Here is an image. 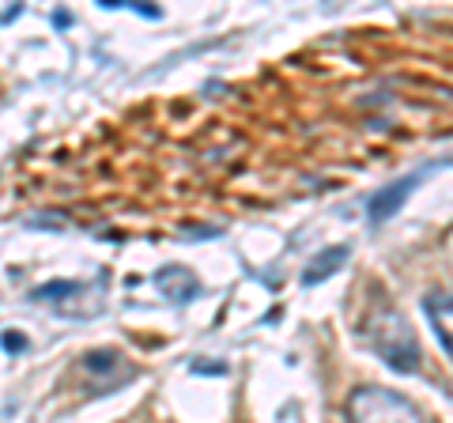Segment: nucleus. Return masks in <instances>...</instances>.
I'll return each instance as SVG.
<instances>
[{
	"label": "nucleus",
	"mask_w": 453,
	"mask_h": 423,
	"mask_svg": "<svg viewBox=\"0 0 453 423\" xmlns=\"http://www.w3.org/2000/svg\"><path fill=\"white\" fill-rule=\"evenodd\" d=\"M359 333H363L366 348H371L381 363H389L393 371L408 374V371L419 366V341H416L412 326L401 318V310H396L393 303L378 299L371 310H366Z\"/></svg>",
	"instance_id": "1"
},
{
	"label": "nucleus",
	"mask_w": 453,
	"mask_h": 423,
	"mask_svg": "<svg viewBox=\"0 0 453 423\" xmlns=\"http://www.w3.org/2000/svg\"><path fill=\"white\" fill-rule=\"evenodd\" d=\"M348 423H431V419L401 393L381 386H359L348 397Z\"/></svg>",
	"instance_id": "2"
},
{
	"label": "nucleus",
	"mask_w": 453,
	"mask_h": 423,
	"mask_svg": "<svg viewBox=\"0 0 453 423\" xmlns=\"http://www.w3.org/2000/svg\"><path fill=\"white\" fill-rule=\"evenodd\" d=\"M155 284H159V291L166 295L174 306H186L196 291H201V284H196V276L189 269H181V265H170V269H163L159 276H155Z\"/></svg>",
	"instance_id": "3"
},
{
	"label": "nucleus",
	"mask_w": 453,
	"mask_h": 423,
	"mask_svg": "<svg viewBox=\"0 0 453 423\" xmlns=\"http://www.w3.org/2000/svg\"><path fill=\"white\" fill-rule=\"evenodd\" d=\"M412 186H416V178H401V181H393V186L378 189L371 196V223H386L389 216H396V208L404 204V196L412 193Z\"/></svg>",
	"instance_id": "4"
},
{
	"label": "nucleus",
	"mask_w": 453,
	"mask_h": 423,
	"mask_svg": "<svg viewBox=\"0 0 453 423\" xmlns=\"http://www.w3.org/2000/svg\"><path fill=\"white\" fill-rule=\"evenodd\" d=\"M427 318L431 326L438 333V341H442V348L453 356V291H438L427 299Z\"/></svg>",
	"instance_id": "5"
},
{
	"label": "nucleus",
	"mask_w": 453,
	"mask_h": 423,
	"mask_svg": "<svg viewBox=\"0 0 453 423\" xmlns=\"http://www.w3.org/2000/svg\"><path fill=\"white\" fill-rule=\"evenodd\" d=\"M344 261H348V246H329V250H321L318 258L303 269V284H306V288L321 284V280H329Z\"/></svg>",
	"instance_id": "6"
},
{
	"label": "nucleus",
	"mask_w": 453,
	"mask_h": 423,
	"mask_svg": "<svg viewBox=\"0 0 453 423\" xmlns=\"http://www.w3.org/2000/svg\"><path fill=\"white\" fill-rule=\"evenodd\" d=\"M80 366H83V374H95V378H106V382L113 386V371L118 374H125L129 378V363H125L118 351H88V356L80 359Z\"/></svg>",
	"instance_id": "7"
},
{
	"label": "nucleus",
	"mask_w": 453,
	"mask_h": 423,
	"mask_svg": "<svg viewBox=\"0 0 453 423\" xmlns=\"http://www.w3.org/2000/svg\"><path fill=\"white\" fill-rule=\"evenodd\" d=\"M4 348H8V351H23V348H27L23 333H4Z\"/></svg>",
	"instance_id": "8"
}]
</instances>
